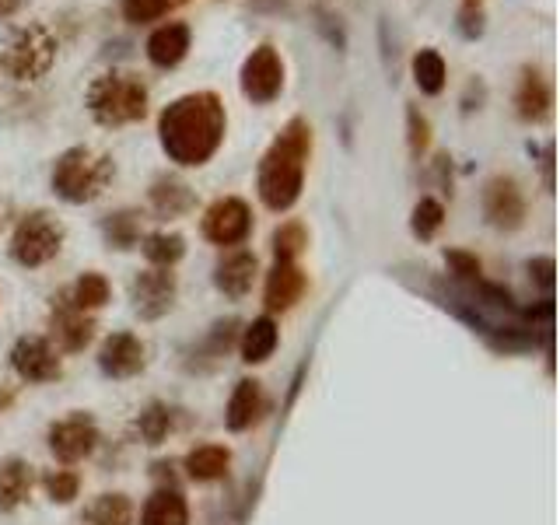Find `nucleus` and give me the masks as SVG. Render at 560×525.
Instances as JSON below:
<instances>
[{
    "label": "nucleus",
    "instance_id": "obj_16",
    "mask_svg": "<svg viewBox=\"0 0 560 525\" xmlns=\"http://www.w3.org/2000/svg\"><path fill=\"white\" fill-rule=\"evenodd\" d=\"M550 105H553V91H550V81H546L539 70H525L522 81H518V91H515V109L518 116L525 119V123H539V119L550 116Z\"/></svg>",
    "mask_w": 560,
    "mask_h": 525
},
{
    "label": "nucleus",
    "instance_id": "obj_38",
    "mask_svg": "<svg viewBox=\"0 0 560 525\" xmlns=\"http://www.w3.org/2000/svg\"><path fill=\"white\" fill-rule=\"evenodd\" d=\"M21 4H25V0H0V18H11V14H18Z\"/></svg>",
    "mask_w": 560,
    "mask_h": 525
},
{
    "label": "nucleus",
    "instance_id": "obj_21",
    "mask_svg": "<svg viewBox=\"0 0 560 525\" xmlns=\"http://www.w3.org/2000/svg\"><path fill=\"white\" fill-rule=\"evenodd\" d=\"M32 490V466L21 459H7L0 466V511L18 508Z\"/></svg>",
    "mask_w": 560,
    "mask_h": 525
},
{
    "label": "nucleus",
    "instance_id": "obj_5",
    "mask_svg": "<svg viewBox=\"0 0 560 525\" xmlns=\"http://www.w3.org/2000/svg\"><path fill=\"white\" fill-rule=\"evenodd\" d=\"M56 35L49 32V25L32 21V25H21L11 39L4 42V53H0V67L14 77V81H39L49 74V67L56 63Z\"/></svg>",
    "mask_w": 560,
    "mask_h": 525
},
{
    "label": "nucleus",
    "instance_id": "obj_2",
    "mask_svg": "<svg viewBox=\"0 0 560 525\" xmlns=\"http://www.w3.org/2000/svg\"><path fill=\"white\" fill-rule=\"evenodd\" d=\"M308 154H312V126L305 119H291L259 161V200L270 210H287L298 203Z\"/></svg>",
    "mask_w": 560,
    "mask_h": 525
},
{
    "label": "nucleus",
    "instance_id": "obj_4",
    "mask_svg": "<svg viewBox=\"0 0 560 525\" xmlns=\"http://www.w3.org/2000/svg\"><path fill=\"white\" fill-rule=\"evenodd\" d=\"M112 175H116V165L109 154L95 147H70L53 165V189L67 203H91L105 193Z\"/></svg>",
    "mask_w": 560,
    "mask_h": 525
},
{
    "label": "nucleus",
    "instance_id": "obj_13",
    "mask_svg": "<svg viewBox=\"0 0 560 525\" xmlns=\"http://www.w3.org/2000/svg\"><path fill=\"white\" fill-rule=\"evenodd\" d=\"M98 364L109 378H133L144 368V343L133 333H112L98 350Z\"/></svg>",
    "mask_w": 560,
    "mask_h": 525
},
{
    "label": "nucleus",
    "instance_id": "obj_17",
    "mask_svg": "<svg viewBox=\"0 0 560 525\" xmlns=\"http://www.w3.org/2000/svg\"><path fill=\"white\" fill-rule=\"evenodd\" d=\"M305 294V273L294 263H277L266 277V308L270 312H287L298 305V298Z\"/></svg>",
    "mask_w": 560,
    "mask_h": 525
},
{
    "label": "nucleus",
    "instance_id": "obj_28",
    "mask_svg": "<svg viewBox=\"0 0 560 525\" xmlns=\"http://www.w3.org/2000/svg\"><path fill=\"white\" fill-rule=\"evenodd\" d=\"M67 294L81 312H91V308H102L105 301H109V280H105L102 273H84Z\"/></svg>",
    "mask_w": 560,
    "mask_h": 525
},
{
    "label": "nucleus",
    "instance_id": "obj_25",
    "mask_svg": "<svg viewBox=\"0 0 560 525\" xmlns=\"http://www.w3.org/2000/svg\"><path fill=\"white\" fill-rule=\"evenodd\" d=\"M151 203L161 217H179L193 207V193H189V186H182L175 179H158L151 189Z\"/></svg>",
    "mask_w": 560,
    "mask_h": 525
},
{
    "label": "nucleus",
    "instance_id": "obj_22",
    "mask_svg": "<svg viewBox=\"0 0 560 525\" xmlns=\"http://www.w3.org/2000/svg\"><path fill=\"white\" fill-rule=\"evenodd\" d=\"M273 347H277V322L266 319V315L263 319H252L242 333V361L263 364L273 354Z\"/></svg>",
    "mask_w": 560,
    "mask_h": 525
},
{
    "label": "nucleus",
    "instance_id": "obj_33",
    "mask_svg": "<svg viewBox=\"0 0 560 525\" xmlns=\"http://www.w3.org/2000/svg\"><path fill=\"white\" fill-rule=\"evenodd\" d=\"M105 235H109V242L116 245V249H130L133 242H137V217L133 214H116L105 221Z\"/></svg>",
    "mask_w": 560,
    "mask_h": 525
},
{
    "label": "nucleus",
    "instance_id": "obj_15",
    "mask_svg": "<svg viewBox=\"0 0 560 525\" xmlns=\"http://www.w3.org/2000/svg\"><path fill=\"white\" fill-rule=\"evenodd\" d=\"M189 53V28L182 21H168L161 25L158 32L147 39V56H151L154 67L168 70V67H179Z\"/></svg>",
    "mask_w": 560,
    "mask_h": 525
},
{
    "label": "nucleus",
    "instance_id": "obj_11",
    "mask_svg": "<svg viewBox=\"0 0 560 525\" xmlns=\"http://www.w3.org/2000/svg\"><path fill=\"white\" fill-rule=\"evenodd\" d=\"M133 305H137V312L144 315V319L165 315L168 308L175 305V277L168 270H161V266L140 273V277L133 280Z\"/></svg>",
    "mask_w": 560,
    "mask_h": 525
},
{
    "label": "nucleus",
    "instance_id": "obj_9",
    "mask_svg": "<svg viewBox=\"0 0 560 525\" xmlns=\"http://www.w3.org/2000/svg\"><path fill=\"white\" fill-rule=\"evenodd\" d=\"M483 214L494 228L501 231H515L522 228L525 221V200H522V189H518L515 179L508 175H497V179L487 182L483 189Z\"/></svg>",
    "mask_w": 560,
    "mask_h": 525
},
{
    "label": "nucleus",
    "instance_id": "obj_32",
    "mask_svg": "<svg viewBox=\"0 0 560 525\" xmlns=\"http://www.w3.org/2000/svg\"><path fill=\"white\" fill-rule=\"evenodd\" d=\"M168 420H172V413L165 410V406H147L144 413H140V434H144L147 445H158V441H165L168 434Z\"/></svg>",
    "mask_w": 560,
    "mask_h": 525
},
{
    "label": "nucleus",
    "instance_id": "obj_6",
    "mask_svg": "<svg viewBox=\"0 0 560 525\" xmlns=\"http://www.w3.org/2000/svg\"><path fill=\"white\" fill-rule=\"evenodd\" d=\"M63 249V224L46 210H32L18 221L11 238V256L21 266H42Z\"/></svg>",
    "mask_w": 560,
    "mask_h": 525
},
{
    "label": "nucleus",
    "instance_id": "obj_3",
    "mask_svg": "<svg viewBox=\"0 0 560 525\" xmlns=\"http://www.w3.org/2000/svg\"><path fill=\"white\" fill-rule=\"evenodd\" d=\"M84 105H88L91 119L105 130L140 123L147 116V84L130 70H109L88 84Z\"/></svg>",
    "mask_w": 560,
    "mask_h": 525
},
{
    "label": "nucleus",
    "instance_id": "obj_37",
    "mask_svg": "<svg viewBox=\"0 0 560 525\" xmlns=\"http://www.w3.org/2000/svg\"><path fill=\"white\" fill-rule=\"evenodd\" d=\"M529 273H536V280L539 284L550 291V284H553V259H532L529 263Z\"/></svg>",
    "mask_w": 560,
    "mask_h": 525
},
{
    "label": "nucleus",
    "instance_id": "obj_23",
    "mask_svg": "<svg viewBox=\"0 0 560 525\" xmlns=\"http://www.w3.org/2000/svg\"><path fill=\"white\" fill-rule=\"evenodd\" d=\"M228 462H231V455L224 445H200L186 455L189 476H193V480H203V483L228 473Z\"/></svg>",
    "mask_w": 560,
    "mask_h": 525
},
{
    "label": "nucleus",
    "instance_id": "obj_10",
    "mask_svg": "<svg viewBox=\"0 0 560 525\" xmlns=\"http://www.w3.org/2000/svg\"><path fill=\"white\" fill-rule=\"evenodd\" d=\"M11 364L25 382H53V378H60V357L42 336H21L11 350Z\"/></svg>",
    "mask_w": 560,
    "mask_h": 525
},
{
    "label": "nucleus",
    "instance_id": "obj_8",
    "mask_svg": "<svg viewBox=\"0 0 560 525\" xmlns=\"http://www.w3.org/2000/svg\"><path fill=\"white\" fill-rule=\"evenodd\" d=\"M249 231H252V210L238 196L214 200L207 207V214H203V235L214 245H238L249 238Z\"/></svg>",
    "mask_w": 560,
    "mask_h": 525
},
{
    "label": "nucleus",
    "instance_id": "obj_34",
    "mask_svg": "<svg viewBox=\"0 0 560 525\" xmlns=\"http://www.w3.org/2000/svg\"><path fill=\"white\" fill-rule=\"evenodd\" d=\"M77 487H81V480H77L74 473H67V469H56V473L46 476V494L53 497L56 504H70V501H74Z\"/></svg>",
    "mask_w": 560,
    "mask_h": 525
},
{
    "label": "nucleus",
    "instance_id": "obj_26",
    "mask_svg": "<svg viewBox=\"0 0 560 525\" xmlns=\"http://www.w3.org/2000/svg\"><path fill=\"white\" fill-rule=\"evenodd\" d=\"M182 252H186V242H182V235H175V231H154V235L144 238L147 263L161 266V270H168L172 263H179Z\"/></svg>",
    "mask_w": 560,
    "mask_h": 525
},
{
    "label": "nucleus",
    "instance_id": "obj_7",
    "mask_svg": "<svg viewBox=\"0 0 560 525\" xmlns=\"http://www.w3.org/2000/svg\"><path fill=\"white\" fill-rule=\"evenodd\" d=\"M280 91H284V60L270 42H263L242 63V95L256 105H266Z\"/></svg>",
    "mask_w": 560,
    "mask_h": 525
},
{
    "label": "nucleus",
    "instance_id": "obj_29",
    "mask_svg": "<svg viewBox=\"0 0 560 525\" xmlns=\"http://www.w3.org/2000/svg\"><path fill=\"white\" fill-rule=\"evenodd\" d=\"M305 245H308L305 224L287 221V224H280V228L273 231V256H277V263H294V256H298Z\"/></svg>",
    "mask_w": 560,
    "mask_h": 525
},
{
    "label": "nucleus",
    "instance_id": "obj_36",
    "mask_svg": "<svg viewBox=\"0 0 560 525\" xmlns=\"http://www.w3.org/2000/svg\"><path fill=\"white\" fill-rule=\"evenodd\" d=\"M406 119H410V147H413V154L427 151V144H431V126H427V119L420 116L417 109L406 112Z\"/></svg>",
    "mask_w": 560,
    "mask_h": 525
},
{
    "label": "nucleus",
    "instance_id": "obj_14",
    "mask_svg": "<svg viewBox=\"0 0 560 525\" xmlns=\"http://www.w3.org/2000/svg\"><path fill=\"white\" fill-rule=\"evenodd\" d=\"M53 333L63 350H84L91 333H95V322L70 301L67 291L60 294V301H56V308H53Z\"/></svg>",
    "mask_w": 560,
    "mask_h": 525
},
{
    "label": "nucleus",
    "instance_id": "obj_24",
    "mask_svg": "<svg viewBox=\"0 0 560 525\" xmlns=\"http://www.w3.org/2000/svg\"><path fill=\"white\" fill-rule=\"evenodd\" d=\"M413 77H417V88L424 91V95H438V91L445 88L448 67L438 49H420V53L413 56Z\"/></svg>",
    "mask_w": 560,
    "mask_h": 525
},
{
    "label": "nucleus",
    "instance_id": "obj_27",
    "mask_svg": "<svg viewBox=\"0 0 560 525\" xmlns=\"http://www.w3.org/2000/svg\"><path fill=\"white\" fill-rule=\"evenodd\" d=\"M91 525H130L133 522V504L123 494H102L88 511Z\"/></svg>",
    "mask_w": 560,
    "mask_h": 525
},
{
    "label": "nucleus",
    "instance_id": "obj_31",
    "mask_svg": "<svg viewBox=\"0 0 560 525\" xmlns=\"http://www.w3.org/2000/svg\"><path fill=\"white\" fill-rule=\"evenodd\" d=\"M441 221H445V207L438 200H431V196H424L413 207V235L417 238H431L441 228Z\"/></svg>",
    "mask_w": 560,
    "mask_h": 525
},
{
    "label": "nucleus",
    "instance_id": "obj_18",
    "mask_svg": "<svg viewBox=\"0 0 560 525\" xmlns=\"http://www.w3.org/2000/svg\"><path fill=\"white\" fill-rule=\"evenodd\" d=\"M252 280H256V256H252V252L238 249L217 263L214 284L221 287L228 298H245V294L252 291Z\"/></svg>",
    "mask_w": 560,
    "mask_h": 525
},
{
    "label": "nucleus",
    "instance_id": "obj_19",
    "mask_svg": "<svg viewBox=\"0 0 560 525\" xmlns=\"http://www.w3.org/2000/svg\"><path fill=\"white\" fill-rule=\"evenodd\" d=\"M266 399H263V389H259V382H238L235 392H231L228 399V413H224V420H228L231 431H245V427H252L259 420V413H263Z\"/></svg>",
    "mask_w": 560,
    "mask_h": 525
},
{
    "label": "nucleus",
    "instance_id": "obj_30",
    "mask_svg": "<svg viewBox=\"0 0 560 525\" xmlns=\"http://www.w3.org/2000/svg\"><path fill=\"white\" fill-rule=\"evenodd\" d=\"M186 0H123V18L133 25H147V21L165 18L168 11L182 7Z\"/></svg>",
    "mask_w": 560,
    "mask_h": 525
},
{
    "label": "nucleus",
    "instance_id": "obj_1",
    "mask_svg": "<svg viewBox=\"0 0 560 525\" xmlns=\"http://www.w3.org/2000/svg\"><path fill=\"white\" fill-rule=\"evenodd\" d=\"M228 130V112L214 91H189L161 109L158 137L175 165L200 168L217 154Z\"/></svg>",
    "mask_w": 560,
    "mask_h": 525
},
{
    "label": "nucleus",
    "instance_id": "obj_35",
    "mask_svg": "<svg viewBox=\"0 0 560 525\" xmlns=\"http://www.w3.org/2000/svg\"><path fill=\"white\" fill-rule=\"evenodd\" d=\"M445 259H448V266H452L455 277H462V280H480V259H476V256L452 249V252H445Z\"/></svg>",
    "mask_w": 560,
    "mask_h": 525
},
{
    "label": "nucleus",
    "instance_id": "obj_12",
    "mask_svg": "<svg viewBox=\"0 0 560 525\" xmlns=\"http://www.w3.org/2000/svg\"><path fill=\"white\" fill-rule=\"evenodd\" d=\"M98 441V431L88 417H70L49 427V448L60 462H81L84 455H91Z\"/></svg>",
    "mask_w": 560,
    "mask_h": 525
},
{
    "label": "nucleus",
    "instance_id": "obj_39",
    "mask_svg": "<svg viewBox=\"0 0 560 525\" xmlns=\"http://www.w3.org/2000/svg\"><path fill=\"white\" fill-rule=\"evenodd\" d=\"M483 0H462V11H480Z\"/></svg>",
    "mask_w": 560,
    "mask_h": 525
},
{
    "label": "nucleus",
    "instance_id": "obj_20",
    "mask_svg": "<svg viewBox=\"0 0 560 525\" xmlns=\"http://www.w3.org/2000/svg\"><path fill=\"white\" fill-rule=\"evenodd\" d=\"M140 525H189L186 497L179 490H158L154 497H147Z\"/></svg>",
    "mask_w": 560,
    "mask_h": 525
}]
</instances>
